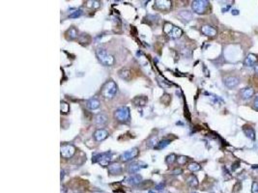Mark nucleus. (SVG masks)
<instances>
[{
	"instance_id": "f257e3e1",
	"label": "nucleus",
	"mask_w": 258,
	"mask_h": 193,
	"mask_svg": "<svg viewBox=\"0 0 258 193\" xmlns=\"http://www.w3.org/2000/svg\"><path fill=\"white\" fill-rule=\"evenodd\" d=\"M116 93H117V85L113 80L106 81L101 90L102 96L104 97L105 99H109V100L113 99V98L115 97Z\"/></svg>"
},
{
	"instance_id": "f03ea898",
	"label": "nucleus",
	"mask_w": 258,
	"mask_h": 193,
	"mask_svg": "<svg viewBox=\"0 0 258 193\" xmlns=\"http://www.w3.org/2000/svg\"><path fill=\"white\" fill-rule=\"evenodd\" d=\"M96 56H97L99 61L102 65H105V66L110 67L114 64V57L106 51L105 48H97V50H96Z\"/></svg>"
},
{
	"instance_id": "7ed1b4c3",
	"label": "nucleus",
	"mask_w": 258,
	"mask_h": 193,
	"mask_svg": "<svg viewBox=\"0 0 258 193\" xmlns=\"http://www.w3.org/2000/svg\"><path fill=\"white\" fill-rule=\"evenodd\" d=\"M164 32L168 36V37H170L172 39H178V38L181 37L182 34H183V31H182L181 28L176 27L169 22L164 23Z\"/></svg>"
},
{
	"instance_id": "20e7f679",
	"label": "nucleus",
	"mask_w": 258,
	"mask_h": 193,
	"mask_svg": "<svg viewBox=\"0 0 258 193\" xmlns=\"http://www.w3.org/2000/svg\"><path fill=\"white\" fill-rule=\"evenodd\" d=\"M112 159V154L110 152H105V153H102V154H97L93 156V159L92 161L93 162H97L99 164H101L102 166H108L110 161Z\"/></svg>"
},
{
	"instance_id": "39448f33",
	"label": "nucleus",
	"mask_w": 258,
	"mask_h": 193,
	"mask_svg": "<svg viewBox=\"0 0 258 193\" xmlns=\"http://www.w3.org/2000/svg\"><path fill=\"white\" fill-rule=\"evenodd\" d=\"M130 109L127 106H121L114 112V117L118 122H128L130 119Z\"/></svg>"
},
{
	"instance_id": "423d86ee",
	"label": "nucleus",
	"mask_w": 258,
	"mask_h": 193,
	"mask_svg": "<svg viewBox=\"0 0 258 193\" xmlns=\"http://www.w3.org/2000/svg\"><path fill=\"white\" fill-rule=\"evenodd\" d=\"M209 6V2L207 0H195L191 3V8L193 11L196 14H204Z\"/></svg>"
},
{
	"instance_id": "0eeeda50",
	"label": "nucleus",
	"mask_w": 258,
	"mask_h": 193,
	"mask_svg": "<svg viewBox=\"0 0 258 193\" xmlns=\"http://www.w3.org/2000/svg\"><path fill=\"white\" fill-rule=\"evenodd\" d=\"M61 156L63 158H71L76 154V148L72 144H63L61 146Z\"/></svg>"
},
{
	"instance_id": "6e6552de",
	"label": "nucleus",
	"mask_w": 258,
	"mask_h": 193,
	"mask_svg": "<svg viewBox=\"0 0 258 193\" xmlns=\"http://www.w3.org/2000/svg\"><path fill=\"white\" fill-rule=\"evenodd\" d=\"M139 151L137 148H132L130 150H128L126 152H124L122 155H120V160L123 162H128L131 161L132 159H134V158L138 155Z\"/></svg>"
},
{
	"instance_id": "1a4fd4ad",
	"label": "nucleus",
	"mask_w": 258,
	"mask_h": 193,
	"mask_svg": "<svg viewBox=\"0 0 258 193\" xmlns=\"http://www.w3.org/2000/svg\"><path fill=\"white\" fill-rule=\"evenodd\" d=\"M147 167H148V165L143 161L132 162L131 164L128 166V172L130 174H135V173H137L138 171H140L141 169L147 168Z\"/></svg>"
},
{
	"instance_id": "9d476101",
	"label": "nucleus",
	"mask_w": 258,
	"mask_h": 193,
	"mask_svg": "<svg viewBox=\"0 0 258 193\" xmlns=\"http://www.w3.org/2000/svg\"><path fill=\"white\" fill-rule=\"evenodd\" d=\"M142 181V177L140 176V175H131V176H129L128 178H126L125 179V184H128V185H132V186H134V185H136L138 184H140Z\"/></svg>"
},
{
	"instance_id": "9b49d317",
	"label": "nucleus",
	"mask_w": 258,
	"mask_h": 193,
	"mask_svg": "<svg viewBox=\"0 0 258 193\" xmlns=\"http://www.w3.org/2000/svg\"><path fill=\"white\" fill-rule=\"evenodd\" d=\"M239 83H240V79L236 77V76H228L224 79V85L229 89H233L235 87H237Z\"/></svg>"
},
{
	"instance_id": "f8f14e48",
	"label": "nucleus",
	"mask_w": 258,
	"mask_h": 193,
	"mask_svg": "<svg viewBox=\"0 0 258 193\" xmlns=\"http://www.w3.org/2000/svg\"><path fill=\"white\" fill-rule=\"evenodd\" d=\"M108 137V130H105L104 129H99L95 132L94 133V138L96 141L98 142H101L102 140L106 139V138Z\"/></svg>"
},
{
	"instance_id": "ddd939ff",
	"label": "nucleus",
	"mask_w": 258,
	"mask_h": 193,
	"mask_svg": "<svg viewBox=\"0 0 258 193\" xmlns=\"http://www.w3.org/2000/svg\"><path fill=\"white\" fill-rule=\"evenodd\" d=\"M155 6L160 10L167 11L171 8L172 3L171 1H167V0H157V1L155 2Z\"/></svg>"
},
{
	"instance_id": "4468645a",
	"label": "nucleus",
	"mask_w": 258,
	"mask_h": 193,
	"mask_svg": "<svg viewBox=\"0 0 258 193\" xmlns=\"http://www.w3.org/2000/svg\"><path fill=\"white\" fill-rule=\"evenodd\" d=\"M201 32L204 35L208 36V37H215L217 33V29L214 28L213 26H210V25H203L201 27Z\"/></svg>"
},
{
	"instance_id": "2eb2a0df",
	"label": "nucleus",
	"mask_w": 258,
	"mask_h": 193,
	"mask_svg": "<svg viewBox=\"0 0 258 193\" xmlns=\"http://www.w3.org/2000/svg\"><path fill=\"white\" fill-rule=\"evenodd\" d=\"M108 172L111 175H120L122 172V167L117 162L110 163L108 165Z\"/></svg>"
},
{
	"instance_id": "dca6fc26",
	"label": "nucleus",
	"mask_w": 258,
	"mask_h": 193,
	"mask_svg": "<svg viewBox=\"0 0 258 193\" xmlns=\"http://www.w3.org/2000/svg\"><path fill=\"white\" fill-rule=\"evenodd\" d=\"M256 61H257L256 55H254V54H252V53H249V54H248V56L245 58L244 64L248 67H251L256 63Z\"/></svg>"
},
{
	"instance_id": "f3484780",
	"label": "nucleus",
	"mask_w": 258,
	"mask_h": 193,
	"mask_svg": "<svg viewBox=\"0 0 258 193\" xmlns=\"http://www.w3.org/2000/svg\"><path fill=\"white\" fill-rule=\"evenodd\" d=\"M253 95H254V90L252 88H250V87H246V88L243 89V91L241 92V97L242 99L244 100L250 99L251 97H253Z\"/></svg>"
},
{
	"instance_id": "a211bd4d",
	"label": "nucleus",
	"mask_w": 258,
	"mask_h": 193,
	"mask_svg": "<svg viewBox=\"0 0 258 193\" xmlns=\"http://www.w3.org/2000/svg\"><path fill=\"white\" fill-rule=\"evenodd\" d=\"M86 106L88 109H90V110H95V109H98L100 107V101L96 99V98H93V99H90L87 101Z\"/></svg>"
},
{
	"instance_id": "6ab92c4d",
	"label": "nucleus",
	"mask_w": 258,
	"mask_h": 193,
	"mask_svg": "<svg viewBox=\"0 0 258 193\" xmlns=\"http://www.w3.org/2000/svg\"><path fill=\"white\" fill-rule=\"evenodd\" d=\"M95 123L98 126H104L108 123V117L105 114H98L95 117Z\"/></svg>"
},
{
	"instance_id": "aec40b11",
	"label": "nucleus",
	"mask_w": 258,
	"mask_h": 193,
	"mask_svg": "<svg viewBox=\"0 0 258 193\" xmlns=\"http://www.w3.org/2000/svg\"><path fill=\"white\" fill-rule=\"evenodd\" d=\"M118 75L124 80H130L132 77V72L128 69H122L121 71L118 72Z\"/></svg>"
},
{
	"instance_id": "412c9836",
	"label": "nucleus",
	"mask_w": 258,
	"mask_h": 193,
	"mask_svg": "<svg viewBox=\"0 0 258 193\" xmlns=\"http://www.w3.org/2000/svg\"><path fill=\"white\" fill-rule=\"evenodd\" d=\"M179 17H181L183 20L190 21L191 19H193V14H191V12H190V11L184 10V11H181V12L179 13Z\"/></svg>"
},
{
	"instance_id": "4be33fe9",
	"label": "nucleus",
	"mask_w": 258,
	"mask_h": 193,
	"mask_svg": "<svg viewBox=\"0 0 258 193\" xmlns=\"http://www.w3.org/2000/svg\"><path fill=\"white\" fill-rule=\"evenodd\" d=\"M187 184L191 187H196L198 185V180L197 178L193 176V175H190V177H188L187 179Z\"/></svg>"
},
{
	"instance_id": "5701e85b",
	"label": "nucleus",
	"mask_w": 258,
	"mask_h": 193,
	"mask_svg": "<svg viewBox=\"0 0 258 193\" xmlns=\"http://www.w3.org/2000/svg\"><path fill=\"white\" fill-rule=\"evenodd\" d=\"M244 132L246 133V135L248 136L249 138H250V139H254V138H255V132H254V130H253V129L252 127H248V129H246V127H245L244 129Z\"/></svg>"
},
{
	"instance_id": "b1692460",
	"label": "nucleus",
	"mask_w": 258,
	"mask_h": 193,
	"mask_svg": "<svg viewBox=\"0 0 258 193\" xmlns=\"http://www.w3.org/2000/svg\"><path fill=\"white\" fill-rule=\"evenodd\" d=\"M148 100L146 99L145 97H136L135 99L134 100V103L135 104V105H145V103H146V101Z\"/></svg>"
},
{
	"instance_id": "393cba45",
	"label": "nucleus",
	"mask_w": 258,
	"mask_h": 193,
	"mask_svg": "<svg viewBox=\"0 0 258 193\" xmlns=\"http://www.w3.org/2000/svg\"><path fill=\"white\" fill-rule=\"evenodd\" d=\"M67 35H68V38H69L70 40H73V39H76V38L77 37V31H76V29L75 27L70 28L69 30L67 31Z\"/></svg>"
},
{
	"instance_id": "a878e982",
	"label": "nucleus",
	"mask_w": 258,
	"mask_h": 193,
	"mask_svg": "<svg viewBox=\"0 0 258 193\" xmlns=\"http://www.w3.org/2000/svg\"><path fill=\"white\" fill-rule=\"evenodd\" d=\"M188 169L191 172H196V171H199L201 169V166L196 162H191L188 165Z\"/></svg>"
},
{
	"instance_id": "bb28decb",
	"label": "nucleus",
	"mask_w": 258,
	"mask_h": 193,
	"mask_svg": "<svg viewBox=\"0 0 258 193\" xmlns=\"http://www.w3.org/2000/svg\"><path fill=\"white\" fill-rule=\"evenodd\" d=\"M60 110H61V113L67 114L68 112H69V110H70V105L67 103H65V101H61V103H60Z\"/></svg>"
},
{
	"instance_id": "cd10ccee",
	"label": "nucleus",
	"mask_w": 258,
	"mask_h": 193,
	"mask_svg": "<svg viewBox=\"0 0 258 193\" xmlns=\"http://www.w3.org/2000/svg\"><path fill=\"white\" fill-rule=\"evenodd\" d=\"M158 139L156 136H152L151 138H149V140L147 141V146L148 147H155L156 148V146L158 145Z\"/></svg>"
},
{
	"instance_id": "c85d7f7f",
	"label": "nucleus",
	"mask_w": 258,
	"mask_h": 193,
	"mask_svg": "<svg viewBox=\"0 0 258 193\" xmlns=\"http://www.w3.org/2000/svg\"><path fill=\"white\" fill-rule=\"evenodd\" d=\"M169 144H170V140H161V141H160L158 143V145L156 146V149H158V150H160V149H164L166 146H168Z\"/></svg>"
},
{
	"instance_id": "c756f323",
	"label": "nucleus",
	"mask_w": 258,
	"mask_h": 193,
	"mask_svg": "<svg viewBox=\"0 0 258 193\" xmlns=\"http://www.w3.org/2000/svg\"><path fill=\"white\" fill-rule=\"evenodd\" d=\"M86 6L88 8H99L100 7V2L99 1H87Z\"/></svg>"
},
{
	"instance_id": "7c9ffc66",
	"label": "nucleus",
	"mask_w": 258,
	"mask_h": 193,
	"mask_svg": "<svg viewBox=\"0 0 258 193\" xmlns=\"http://www.w3.org/2000/svg\"><path fill=\"white\" fill-rule=\"evenodd\" d=\"M175 160H177V156L174 154H170L169 155L166 156V159H165V161H166L167 164H172V163L174 162Z\"/></svg>"
},
{
	"instance_id": "2f4dec72",
	"label": "nucleus",
	"mask_w": 258,
	"mask_h": 193,
	"mask_svg": "<svg viewBox=\"0 0 258 193\" xmlns=\"http://www.w3.org/2000/svg\"><path fill=\"white\" fill-rule=\"evenodd\" d=\"M81 14H82L81 10H76V11H75V12H73L71 14H70L69 17H70V19H76V17H78L81 16Z\"/></svg>"
},
{
	"instance_id": "473e14b6",
	"label": "nucleus",
	"mask_w": 258,
	"mask_h": 193,
	"mask_svg": "<svg viewBox=\"0 0 258 193\" xmlns=\"http://www.w3.org/2000/svg\"><path fill=\"white\" fill-rule=\"evenodd\" d=\"M188 158L187 156H184V155H181V156H179L178 158H177V161H178V164H180V165H184V164H186V162L188 161Z\"/></svg>"
},
{
	"instance_id": "72a5a7b5",
	"label": "nucleus",
	"mask_w": 258,
	"mask_h": 193,
	"mask_svg": "<svg viewBox=\"0 0 258 193\" xmlns=\"http://www.w3.org/2000/svg\"><path fill=\"white\" fill-rule=\"evenodd\" d=\"M251 192L252 193H258V183H256V181H253L252 183Z\"/></svg>"
},
{
	"instance_id": "f704fd0d",
	"label": "nucleus",
	"mask_w": 258,
	"mask_h": 193,
	"mask_svg": "<svg viewBox=\"0 0 258 193\" xmlns=\"http://www.w3.org/2000/svg\"><path fill=\"white\" fill-rule=\"evenodd\" d=\"M164 184H163V183H161V184H158L156 185V189H157V190L161 191V190H164Z\"/></svg>"
},
{
	"instance_id": "c9c22d12",
	"label": "nucleus",
	"mask_w": 258,
	"mask_h": 193,
	"mask_svg": "<svg viewBox=\"0 0 258 193\" xmlns=\"http://www.w3.org/2000/svg\"><path fill=\"white\" fill-rule=\"evenodd\" d=\"M253 106L254 108L256 109V110H258V96L254 99V101H253Z\"/></svg>"
},
{
	"instance_id": "e433bc0d",
	"label": "nucleus",
	"mask_w": 258,
	"mask_h": 193,
	"mask_svg": "<svg viewBox=\"0 0 258 193\" xmlns=\"http://www.w3.org/2000/svg\"><path fill=\"white\" fill-rule=\"evenodd\" d=\"M173 173H174V175H180L182 173V170L181 169H175L174 171H173Z\"/></svg>"
},
{
	"instance_id": "4c0bfd02",
	"label": "nucleus",
	"mask_w": 258,
	"mask_h": 193,
	"mask_svg": "<svg viewBox=\"0 0 258 193\" xmlns=\"http://www.w3.org/2000/svg\"><path fill=\"white\" fill-rule=\"evenodd\" d=\"M64 175H65V172L63 170H61V181L63 180V178H64Z\"/></svg>"
},
{
	"instance_id": "58836bf2",
	"label": "nucleus",
	"mask_w": 258,
	"mask_h": 193,
	"mask_svg": "<svg viewBox=\"0 0 258 193\" xmlns=\"http://www.w3.org/2000/svg\"><path fill=\"white\" fill-rule=\"evenodd\" d=\"M232 14H239V11H237V10H235V11H234V10H233V11H232Z\"/></svg>"
},
{
	"instance_id": "ea45409f",
	"label": "nucleus",
	"mask_w": 258,
	"mask_h": 193,
	"mask_svg": "<svg viewBox=\"0 0 258 193\" xmlns=\"http://www.w3.org/2000/svg\"><path fill=\"white\" fill-rule=\"evenodd\" d=\"M158 193H170V192L167 191V190H161V191H160Z\"/></svg>"
},
{
	"instance_id": "a19ab883",
	"label": "nucleus",
	"mask_w": 258,
	"mask_h": 193,
	"mask_svg": "<svg viewBox=\"0 0 258 193\" xmlns=\"http://www.w3.org/2000/svg\"><path fill=\"white\" fill-rule=\"evenodd\" d=\"M255 72H256V74H258V65H256V66H255Z\"/></svg>"
},
{
	"instance_id": "79ce46f5",
	"label": "nucleus",
	"mask_w": 258,
	"mask_h": 193,
	"mask_svg": "<svg viewBox=\"0 0 258 193\" xmlns=\"http://www.w3.org/2000/svg\"><path fill=\"white\" fill-rule=\"evenodd\" d=\"M148 193H156V191H153V190H150Z\"/></svg>"
},
{
	"instance_id": "37998d69",
	"label": "nucleus",
	"mask_w": 258,
	"mask_h": 193,
	"mask_svg": "<svg viewBox=\"0 0 258 193\" xmlns=\"http://www.w3.org/2000/svg\"><path fill=\"white\" fill-rule=\"evenodd\" d=\"M75 193H81V192H78V191H76V192H75Z\"/></svg>"
},
{
	"instance_id": "c03bdc74",
	"label": "nucleus",
	"mask_w": 258,
	"mask_h": 193,
	"mask_svg": "<svg viewBox=\"0 0 258 193\" xmlns=\"http://www.w3.org/2000/svg\"><path fill=\"white\" fill-rule=\"evenodd\" d=\"M193 193H197V192H193Z\"/></svg>"
}]
</instances>
